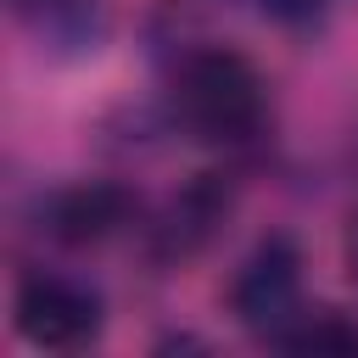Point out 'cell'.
<instances>
[{"instance_id":"obj_1","label":"cell","mask_w":358,"mask_h":358,"mask_svg":"<svg viewBox=\"0 0 358 358\" xmlns=\"http://www.w3.org/2000/svg\"><path fill=\"white\" fill-rule=\"evenodd\" d=\"M173 101L201 140H246L263 123V78L235 50H190L173 73Z\"/></svg>"},{"instance_id":"obj_5","label":"cell","mask_w":358,"mask_h":358,"mask_svg":"<svg viewBox=\"0 0 358 358\" xmlns=\"http://www.w3.org/2000/svg\"><path fill=\"white\" fill-rule=\"evenodd\" d=\"M280 347H296V352H358V330L341 324L336 313H302L280 336Z\"/></svg>"},{"instance_id":"obj_7","label":"cell","mask_w":358,"mask_h":358,"mask_svg":"<svg viewBox=\"0 0 358 358\" xmlns=\"http://www.w3.org/2000/svg\"><path fill=\"white\" fill-rule=\"evenodd\" d=\"M22 6H28V0H22Z\"/></svg>"},{"instance_id":"obj_3","label":"cell","mask_w":358,"mask_h":358,"mask_svg":"<svg viewBox=\"0 0 358 358\" xmlns=\"http://www.w3.org/2000/svg\"><path fill=\"white\" fill-rule=\"evenodd\" d=\"M17 330L50 352L90 347L101 336V296L67 274H28L17 285Z\"/></svg>"},{"instance_id":"obj_2","label":"cell","mask_w":358,"mask_h":358,"mask_svg":"<svg viewBox=\"0 0 358 358\" xmlns=\"http://www.w3.org/2000/svg\"><path fill=\"white\" fill-rule=\"evenodd\" d=\"M229 308L246 330L280 341L302 319V257L285 235H263L229 280Z\"/></svg>"},{"instance_id":"obj_6","label":"cell","mask_w":358,"mask_h":358,"mask_svg":"<svg viewBox=\"0 0 358 358\" xmlns=\"http://www.w3.org/2000/svg\"><path fill=\"white\" fill-rule=\"evenodd\" d=\"M347 268H352V280H358V213H352V224H347Z\"/></svg>"},{"instance_id":"obj_4","label":"cell","mask_w":358,"mask_h":358,"mask_svg":"<svg viewBox=\"0 0 358 358\" xmlns=\"http://www.w3.org/2000/svg\"><path fill=\"white\" fill-rule=\"evenodd\" d=\"M45 218H50V229L62 241H78V246L84 241H106L129 218V196L117 185H67V190L50 196Z\"/></svg>"}]
</instances>
